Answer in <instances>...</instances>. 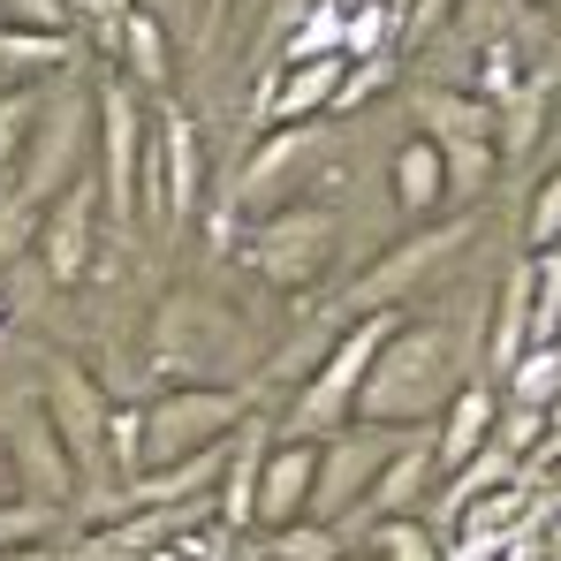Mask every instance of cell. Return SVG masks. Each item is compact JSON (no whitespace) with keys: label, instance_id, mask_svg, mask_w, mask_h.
<instances>
[{"label":"cell","instance_id":"obj_1","mask_svg":"<svg viewBox=\"0 0 561 561\" xmlns=\"http://www.w3.org/2000/svg\"><path fill=\"white\" fill-rule=\"evenodd\" d=\"M463 350H456V334L440 327V319H394V334L379 342L373 373L357 387V410L350 417H365V425H394V433H425L440 410H448V394L463 387Z\"/></svg>","mask_w":561,"mask_h":561},{"label":"cell","instance_id":"obj_2","mask_svg":"<svg viewBox=\"0 0 561 561\" xmlns=\"http://www.w3.org/2000/svg\"><path fill=\"white\" fill-rule=\"evenodd\" d=\"M251 425V394L243 387H160L152 402H137V470L129 478H152V470H175L220 440H236Z\"/></svg>","mask_w":561,"mask_h":561},{"label":"cell","instance_id":"obj_3","mask_svg":"<svg viewBox=\"0 0 561 561\" xmlns=\"http://www.w3.org/2000/svg\"><path fill=\"white\" fill-rule=\"evenodd\" d=\"M243 365H251L243 319L220 296H205V288L168 296V311L152 327V373L168 379V387H236Z\"/></svg>","mask_w":561,"mask_h":561},{"label":"cell","instance_id":"obj_4","mask_svg":"<svg viewBox=\"0 0 561 561\" xmlns=\"http://www.w3.org/2000/svg\"><path fill=\"white\" fill-rule=\"evenodd\" d=\"M334 251H342V213L311 205V197H296V205H280V213L243 228V266L280 296H304L311 280H327Z\"/></svg>","mask_w":561,"mask_h":561},{"label":"cell","instance_id":"obj_5","mask_svg":"<svg viewBox=\"0 0 561 561\" xmlns=\"http://www.w3.org/2000/svg\"><path fill=\"white\" fill-rule=\"evenodd\" d=\"M394 319H402V311H357V319H350V327L327 342L319 373L304 379V394H296V410H288V433L319 440V433L350 425V410H357V387H365V373H373L379 342L394 334Z\"/></svg>","mask_w":561,"mask_h":561},{"label":"cell","instance_id":"obj_6","mask_svg":"<svg viewBox=\"0 0 561 561\" xmlns=\"http://www.w3.org/2000/svg\"><path fill=\"white\" fill-rule=\"evenodd\" d=\"M402 440H410V433H394V425H365V417L319 433V470H311V501H304V516H311V524H350V516L365 508L373 478L394 463Z\"/></svg>","mask_w":561,"mask_h":561},{"label":"cell","instance_id":"obj_7","mask_svg":"<svg viewBox=\"0 0 561 561\" xmlns=\"http://www.w3.org/2000/svg\"><path fill=\"white\" fill-rule=\"evenodd\" d=\"M152 160V106L137 84H99V197L114 228H137V183Z\"/></svg>","mask_w":561,"mask_h":561},{"label":"cell","instance_id":"obj_8","mask_svg":"<svg viewBox=\"0 0 561 561\" xmlns=\"http://www.w3.org/2000/svg\"><path fill=\"white\" fill-rule=\"evenodd\" d=\"M84 99L77 92H54L38 106V129H31V145H23V160H15V213H46V197H61V190L77 183L84 168Z\"/></svg>","mask_w":561,"mask_h":561},{"label":"cell","instance_id":"obj_9","mask_svg":"<svg viewBox=\"0 0 561 561\" xmlns=\"http://www.w3.org/2000/svg\"><path fill=\"white\" fill-rule=\"evenodd\" d=\"M470 236H478L470 220H448V228H417L410 243H394L387 259H373V274L350 288V311H402V304H410V296H417V288H425L433 274H448V259L463 251Z\"/></svg>","mask_w":561,"mask_h":561},{"label":"cell","instance_id":"obj_10","mask_svg":"<svg viewBox=\"0 0 561 561\" xmlns=\"http://www.w3.org/2000/svg\"><path fill=\"white\" fill-rule=\"evenodd\" d=\"M99 228H106V197H99L92 175H77L61 197H46V213H38V266H46L54 288H77L92 274Z\"/></svg>","mask_w":561,"mask_h":561},{"label":"cell","instance_id":"obj_11","mask_svg":"<svg viewBox=\"0 0 561 561\" xmlns=\"http://www.w3.org/2000/svg\"><path fill=\"white\" fill-rule=\"evenodd\" d=\"M311 160H319V129L311 122H288V129H266V145L236 168V183H228V205H243L251 220H266L280 205H296V183L311 175Z\"/></svg>","mask_w":561,"mask_h":561},{"label":"cell","instance_id":"obj_12","mask_svg":"<svg viewBox=\"0 0 561 561\" xmlns=\"http://www.w3.org/2000/svg\"><path fill=\"white\" fill-rule=\"evenodd\" d=\"M46 425L61 433V448H69V463H77V478H92V470H106V425H114V402L99 394V379H84L77 365H54V379H46Z\"/></svg>","mask_w":561,"mask_h":561},{"label":"cell","instance_id":"obj_13","mask_svg":"<svg viewBox=\"0 0 561 561\" xmlns=\"http://www.w3.org/2000/svg\"><path fill=\"white\" fill-rule=\"evenodd\" d=\"M311 470H319V440L304 433H280L259 448V478H251V531H280L304 516L311 501Z\"/></svg>","mask_w":561,"mask_h":561},{"label":"cell","instance_id":"obj_14","mask_svg":"<svg viewBox=\"0 0 561 561\" xmlns=\"http://www.w3.org/2000/svg\"><path fill=\"white\" fill-rule=\"evenodd\" d=\"M152 175H160V228H183L205 205V145L190 114H152Z\"/></svg>","mask_w":561,"mask_h":561},{"label":"cell","instance_id":"obj_15","mask_svg":"<svg viewBox=\"0 0 561 561\" xmlns=\"http://www.w3.org/2000/svg\"><path fill=\"white\" fill-rule=\"evenodd\" d=\"M493 425H501V387L493 379H463L456 394H448V410L425 425V440H433V463H440V478L448 470H463L485 440H493Z\"/></svg>","mask_w":561,"mask_h":561},{"label":"cell","instance_id":"obj_16","mask_svg":"<svg viewBox=\"0 0 561 561\" xmlns=\"http://www.w3.org/2000/svg\"><path fill=\"white\" fill-rule=\"evenodd\" d=\"M8 456H15V478H23V493H31L38 508H61V501L77 493V463H69V448H61V433L46 425V410H31V417L8 433Z\"/></svg>","mask_w":561,"mask_h":561},{"label":"cell","instance_id":"obj_17","mask_svg":"<svg viewBox=\"0 0 561 561\" xmlns=\"http://www.w3.org/2000/svg\"><path fill=\"white\" fill-rule=\"evenodd\" d=\"M114 46H122V84H137L145 99H168L175 61H168V31H160V15H152L145 0H129V8L114 15Z\"/></svg>","mask_w":561,"mask_h":561},{"label":"cell","instance_id":"obj_18","mask_svg":"<svg viewBox=\"0 0 561 561\" xmlns=\"http://www.w3.org/2000/svg\"><path fill=\"white\" fill-rule=\"evenodd\" d=\"M433 485H440V463H433V440H425V433H410V440L394 448V463H387V470L373 478V493H365V508H357V516H379V524H402V516H410V508H417V501H425Z\"/></svg>","mask_w":561,"mask_h":561},{"label":"cell","instance_id":"obj_19","mask_svg":"<svg viewBox=\"0 0 561 561\" xmlns=\"http://www.w3.org/2000/svg\"><path fill=\"white\" fill-rule=\"evenodd\" d=\"M524 357H531V266H508L485 327V379H508Z\"/></svg>","mask_w":561,"mask_h":561},{"label":"cell","instance_id":"obj_20","mask_svg":"<svg viewBox=\"0 0 561 561\" xmlns=\"http://www.w3.org/2000/svg\"><path fill=\"white\" fill-rule=\"evenodd\" d=\"M410 114H417V137L425 145H470V137H493V106L478 92H448V84H433V92L410 99Z\"/></svg>","mask_w":561,"mask_h":561},{"label":"cell","instance_id":"obj_21","mask_svg":"<svg viewBox=\"0 0 561 561\" xmlns=\"http://www.w3.org/2000/svg\"><path fill=\"white\" fill-rule=\"evenodd\" d=\"M547 114H554V92H547V77H524L516 92L493 106V152H501V160H524V152L547 137Z\"/></svg>","mask_w":561,"mask_h":561},{"label":"cell","instance_id":"obj_22","mask_svg":"<svg viewBox=\"0 0 561 561\" xmlns=\"http://www.w3.org/2000/svg\"><path fill=\"white\" fill-rule=\"evenodd\" d=\"M387 175H394V205H402V220H425L433 205H448V168H440V152H433L425 137H410V145L387 160Z\"/></svg>","mask_w":561,"mask_h":561},{"label":"cell","instance_id":"obj_23","mask_svg":"<svg viewBox=\"0 0 561 561\" xmlns=\"http://www.w3.org/2000/svg\"><path fill=\"white\" fill-rule=\"evenodd\" d=\"M516 456H508V448H493V440H485V448H478V456H470L463 470H448V478H440V531H448V524H456V516H463L470 501H485V493H501V485H516Z\"/></svg>","mask_w":561,"mask_h":561},{"label":"cell","instance_id":"obj_24","mask_svg":"<svg viewBox=\"0 0 561 561\" xmlns=\"http://www.w3.org/2000/svg\"><path fill=\"white\" fill-rule=\"evenodd\" d=\"M46 69H69V31H15V23H0V84H38Z\"/></svg>","mask_w":561,"mask_h":561},{"label":"cell","instance_id":"obj_25","mask_svg":"<svg viewBox=\"0 0 561 561\" xmlns=\"http://www.w3.org/2000/svg\"><path fill=\"white\" fill-rule=\"evenodd\" d=\"M38 106H46V92H38V84H0V183L15 175V160H23V145H31Z\"/></svg>","mask_w":561,"mask_h":561},{"label":"cell","instance_id":"obj_26","mask_svg":"<svg viewBox=\"0 0 561 561\" xmlns=\"http://www.w3.org/2000/svg\"><path fill=\"white\" fill-rule=\"evenodd\" d=\"M334 554H342V524H311V516H296V524L266 531V561H334Z\"/></svg>","mask_w":561,"mask_h":561},{"label":"cell","instance_id":"obj_27","mask_svg":"<svg viewBox=\"0 0 561 561\" xmlns=\"http://www.w3.org/2000/svg\"><path fill=\"white\" fill-rule=\"evenodd\" d=\"M508 402H524V410H561V350H531L516 373H508Z\"/></svg>","mask_w":561,"mask_h":561},{"label":"cell","instance_id":"obj_28","mask_svg":"<svg viewBox=\"0 0 561 561\" xmlns=\"http://www.w3.org/2000/svg\"><path fill=\"white\" fill-rule=\"evenodd\" d=\"M433 152H440V168H448V197H478V190L493 183V168H501L493 137H470V145H433Z\"/></svg>","mask_w":561,"mask_h":561},{"label":"cell","instance_id":"obj_29","mask_svg":"<svg viewBox=\"0 0 561 561\" xmlns=\"http://www.w3.org/2000/svg\"><path fill=\"white\" fill-rule=\"evenodd\" d=\"M531 8L524 0H456V31H463L470 46H493V38H516V23H524Z\"/></svg>","mask_w":561,"mask_h":561},{"label":"cell","instance_id":"obj_30","mask_svg":"<svg viewBox=\"0 0 561 561\" xmlns=\"http://www.w3.org/2000/svg\"><path fill=\"white\" fill-rule=\"evenodd\" d=\"M373 554L379 561H448V554H440V539H433L425 524H410V516H402V524H379Z\"/></svg>","mask_w":561,"mask_h":561},{"label":"cell","instance_id":"obj_31","mask_svg":"<svg viewBox=\"0 0 561 561\" xmlns=\"http://www.w3.org/2000/svg\"><path fill=\"white\" fill-rule=\"evenodd\" d=\"M387 77H394V61H387V54H365V61H350V69H342V92H334V114H357V106H365V99H373Z\"/></svg>","mask_w":561,"mask_h":561},{"label":"cell","instance_id":"obj_32","mask_svg":"<svg viewBox=\"0 0 561 561\" xmlns=\"http://www.w3.org/2000/svg\"><path fill=\"white\" fill-rule=\"evenodd\" d=\"M524 243H531V251L561 243V168H554L539 190H531V228H524Z\"/></svg>","mask_w":561,"mask_h":561},{"label":"cell","instance_id":"obj_33","mask_svg":"<svg viewBox=\"0 0 561 561\" xmlns=\"http://www.w3.org/2000/svg\"><path fill=\"white\" fill-rule=\"evenodd\" d=\"M0 15L15 23V31H69V0H0Z\"/></svg>","mask_w":561,"mask_h":561},{"label":"cell","instance_id":"obj_34","mask_svg":"<svg viewBox=\"0 0 561 561\" xmlns=\"http://www.w3.org/2000/svg\"><path fill=\"white\" fill-rule=\"evenodd\" d=\"M448 15H456V0H410V15H402V38H410V46H433V38L448 31Z\"/></svg>","mask_w":561,"mask_h":561},{"label":"cell","instance_id":"obj_35","mask_svg":"<svg viewBox=\"0 0 561 561\" xmlns=\"http://www.w3.org/2000/svg\"><path fill=\"white\" fill-rule=\"evenodd\" d=\"M531 554L561 561V508H539V516H531Z\"/></svg>","mask_w":561,"mask_h":561},{"label":"cell","instance_id":"obj_36","mask_svg":"<svg viewBox=\"0 0 561 561\" xmlns=\"http://www.w3.org/2000/svg\"><path fill=\"white\" fill-rule=\"evenodd\" d=\"M15 493H23V478H15V456H8V433H0V508H15Z\"/></svg>","mask_w":561,"mask_h":561},{"label":"cell","instance_id":"obj_37","mask_svg":"<svg viewBox=\"0 0 561 561\" xmlns=\"http://www.w3.org/2000/svg\"><path fill=\"white\" fill-rule=\"evenodd\" d=\"M228 8H236V0H205V8H197V31H220V23H228Z\"/></svg>","mask_w":561,"mask_h":561},{"label":"cell","instance_id":"obj_38","mask_svg":"<svg viewBox=\"0 0 561 561\" xmlns=\"http://www.w3.org/2000/svg\"><path fill=\"white\" fill-rule=\"evenodd\" d=\"M0 561H54V554H46V547L31 539V547H0Z\"/></svg>","mask_w":561,"mask_h":561},{"label":"cell","instance_id":"obj_39","mask_svg":"<svg viewBox=\"0 0 561 561\" xmlns=\"http://www.w3.org/2000/svg\"><path fill=\"white\" fill-rule=\"evenodd\" d=\"M15 243H23V236H15V228H0V266L15 259Z\"/></svg>","mask_w":561,"mask_h":561},{"label":"cell","instance_id":"obj_40","mask_svg":"<svg viewBox=\"0 0 561 561\" xmlns=\"http://www.w3.org/2000/svg\"><path fill=\"white\" fill-rule=\"evenodd\" d=\"M334 561H379V554H350V547H342V554H334Z\"/></svg>","mask_w":561,"mask_h":561},{"label":"cell","instance_id":"obj_41","mask_svg":"<svg viewBox=\"0 0 561 561\" xmlns=\"http://www.w3.org/2000/svg\"><path fill=\"white\" fill-rule=\"evenodd\" d=\"M0 334H8V296H0Z\"/></svg>","mask_w":561,"mask_h":561},{"label":"cell","instance_id":"obj_42","mask_svg":"<svg viewBox=\"0 0 561 561\" xmlns=\"http://www.w3.org/2000/svg\"><path fill=\"white\" fill-rule=\"evenodd\" d=\"M243 561H266V554H243Z\"/></svg>","mask_w":561,"mask_h":561},{"label":"cell","instance_id":"obj_43","mask_svg":"<svg viewBox=\"0 0 561 561\" xmlns=\"http://www.w3.org/2000/svg\"><path fill=\"white\" fill-rule=\"evenodd\" d=\"M190 8H205V0H190Z\"/></svg>","mask_w":561,"mask_h":561}]
</instances>
